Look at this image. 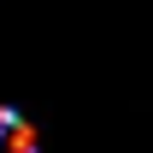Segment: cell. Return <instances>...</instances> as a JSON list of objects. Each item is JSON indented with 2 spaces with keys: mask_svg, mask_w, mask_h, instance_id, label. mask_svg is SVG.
<instances>
[{
  "mask_svg": "<svg viewBox=\"0 0 153 153\" xmlns=\"http://www.w3.org/2000/svg\"><path fill=\"white\" fill-rule=\"evenodd\" d=\"M0 153H36V130L6 106H0Z\"/></svg>",
  "mask_w": 153,
  "mask_h": 153,
  "instance_id": "cell-1",
  "label": "cell"
}]
</instances>
